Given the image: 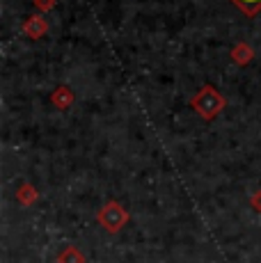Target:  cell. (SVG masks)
Listing matches in <instances>:
<instances>
[{
    "label": "cell",
    "mask_w": 261,
    "mask_h": 263,
    "mask_svg": "<svg viewBox=\"0 0 261 263\" xmlns=\"http://www.w3.org/2000/svg\"><path fill=\"white\" fill-rule=\"evenodd\" d=\"M99 222L103 224L105 231L117 234V231L128 222V213L124 211L122 204H117V201H108V204L99 211Z\"/></svg>",
    "instance_id": "2"
},
{
    "label": "cell",
    "mask_w": 261,
    "mask_h": 263,
    "mask_svg": "<svg viewBox=\"0 0 261 263\" xmlns=\"http://www.w3.org/2000/svg\"><path fill=\"white\" fill-rule=\"evenodd\" d=\"M234 62H238V64H248L250 62V58H252V50H250L245 44H240L238 48H234Z\"/></svg>",
    "instance_id": "6"
},
{
    "label": "cell",
    "mask_w": 261,
    "mask_h": 263,
    "mask_svg": "<svg viewBox=\"0 0 261 263\" xmlns=\"http://www.w3.org/2000/svg\"><path fill=\"white\" fill-rule=\"evenodd\" d=\"M232 3L248 16H254V14L261 12V0H232Z\"/></svg>",
    "instance_id": "4"
},
{
    "label": "cell",
    "mask_w": 261,
    "mask_h": 263,
    "mask_svg": "<svg viewBox=\"0 0 261 263\" xmlns=\"http://www.w3.org/2000/svg\"><path fill=\"white\" fill-rule=\"evenodd\" d=\"M60 263H85V261H83V256H80L78 250L69 247V250H64V254L60 256Z\"/></svg>",
    "instance_id": "7"
},
{
    "label": "cell",
    "mask_w": 261,
    "mask_h": 263,
    "mask_svg": "<svg viewBox=\"0 0 261 263\" xmlns=\"http://www.w3.org/2000/svg\"><path fill=\"white\" fill-rule=\"evenodd\" d=\"M26 32L30 34V37H42V34L46 32V21H44L42 16H32V18H28V23H26Z\"/></svg>",
    "instance_id": "3"
},
{
    "label": "cell",
    "mask_w": 261,
    "mask_h": 263,
    "mask_svg": "<svg viewBox=\"0 0 261 263\" xmlns=\"http://www.w3.org/2000/svg\"><path fill=\"white\" fill-rule=\"evenodd\" d=\"M18 197H21V201H26V204H30V201L34 199V192L30 190V185H23V190H21V195H18Z\"/></svg>",
    "instance_id": "8"
},
{
    "label": "cell",
    "mask_w": 261,
    "mask_h": 263,
    "mask_svg": "<svg viewBox=\"0 0 261 263\" xmlns=\"http://www.w3.org/2000/svg\"><path fill=\"white\" fill-rule=\"evenodd\" d=\"M252 204H254V209H259V211H261V192H259L257 197H252Z\"/></svg>",
    "instance_id": "10"
},
{
    "label": "cell",
    "mask_w": 261,
    "mask_h": 263,
    "mask_svg": "<svg viewBox=\"0 0 261 263\" xmlns=\"http://www.w3.org/2000/svg\"><path fill=\"white\" fill-rule=\"evenodd\" d=\"M193 108L197 110V115H202L204 119H213L220 110L225 108V96L220 92H215L211 85L202 87L197 92V96H193Z\"/></svg>",
    "instance_id": "1"
},
{
    "label": "cell",
    "mask_w": 261,
    "mask_h": 263,
    "mask_svg": "<svg viewBox=\"0 0 261 263\" xmlns=\"http://www.w3.org/2000/svg\"><path fill=\"white\" fill-rule=\"evenodd\" d=\"M71 101H73V94L69 92L67 87H60L58 92H53V103L58 105V108H67Z\"/></svg>",
    "instance_id": "5"
},
{
    "label": "cell",
    "mask_w": 261,
    "mask_h": 263,
    "mask_svg": "<svg viewBox=\"0 0 261 263\" xmlns=\"http://www.w3.org/2000/svg\"><path fill=\"white\" fill-rule=\"evenodd\" d=\"M34 5H37L39 9H51L53 7V0H34Z\"/></svg>",
    "instance_id": "9"
}]
</instances>
